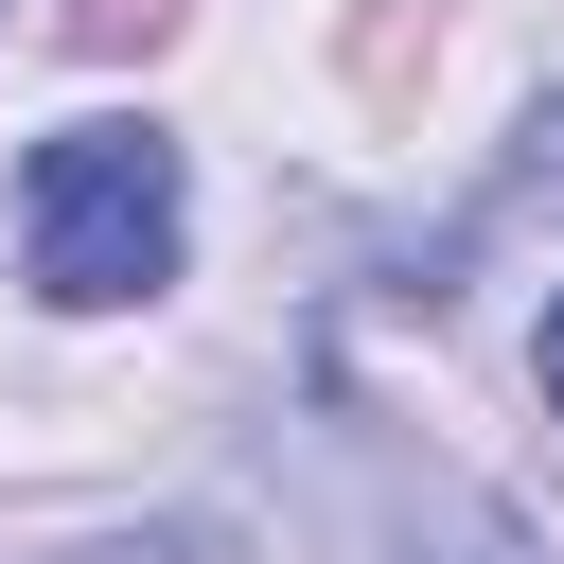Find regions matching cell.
Listing matches in <instances>:
<instances>
[{
  "label": "cell",
  "instance_id": "1",
  "mask_svg": "<svg viewBox=\"0 0 564 564\" xmlns=\"http://www.w3.org/2000/svg\"><path fill=\"white\" fill-rule=\"evenodd\" d=\"M18 247H35V300H70V317L159 300L176 282V141L159 123H53L18 176Z\"/></svg>",
  "mask_w": 564,
  "mask_h": 564
},
{
  "label": "cell",
  "instance_id": "2",
  "mask_svg": "<svg viewBox=\"0 0 564 564\" xmlns=\"http://www.w3.org/2000/svg\"><path fill=\"white\" fill-rule=\"evenodd\" d=\"M88 564H229L212 529H123V546H88Z\"/></svg>",
  "mask_w": 564,
  "mask_h": 564
},
{
  "label": "cell",
  "instance_id": "3",
  "mask_svg": "<svg viewBox=\"0 0 564 564\" xmlns=\"http://www.w3.org/2000/svg\"><path fill=\"white\" fill-rule=\"evenodd\" d=\"M511 194H564V106L529 123V159H511Z\"/></svg>",
  "mask_w": 564,
  "mask_h": 564
},
{
  "label": "cell",
  "instance_id": "4",
  "mask_svg": "<svg viewBox=\"0 0 564 564\" xmlns=\"http://www.w3.org/2000/svg\"><path fill=\"white\" fill-rule=\"evenodd\" d=\"M529 370H546V405H564V300H546V352H529Z\"/></svg>",
  "mask_w": 564,
  "mask_h": 564
}]
</instances>
